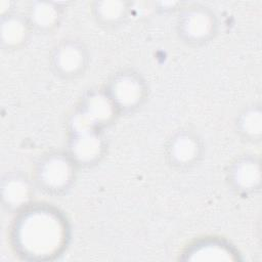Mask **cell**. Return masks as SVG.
<instances>
[{
	"mask_svg": "<svg viewBox=\"0 0 262 262\" xmlns=\"http://www.w3.org/2000/svg\"><path fill=\"white\" fill-rule=\"evenodd\" d=\"M68 231L67 220L57 210L32 204L15 216L10 238L14 251L23 258L47 260L63 250Z\"/></svg>",
	"mask_w": 262,
	"mask_h": 262,
	"instance_id": "1",
	"label": "cell"
},
{
	"mask_svg": "<svg viewBox=\"0 0 262 262\" xmlns=\"http://www.w3.org/2000/svg\"><path fill=\"white\" fill-rule=\"evenodd\" d=\"M79 166L67 151H48L35 163L32 180L34 185L48 195H61L71 189Z\"/></svg>",
	"mask_w": 262,
	"mask_h": 262,
	"instance_id": "2",
	"label": "cell"
},
{
	"mask_svg": "<svg viewBox=\"0 0 262 262\" xmlns=\"http://www.w3.org/2000/svg\"><path fill=\"white\" fill-rule=\"evenodd\" d=\"M67 152L79 167L97 164L104 156L106 142L102 129L91 124L77 108L68 122Z\"/></svg>",
	"mask_w": 262,
	"mask_h": 262,
	"instance_id": "3",
	"label": "cell"
},
{
	"mask_svg": "<svg viewBox=\"0 0 262 262\" xmlns=\"http://www.w3.org/2000/svg\"><path fill=\"white\" fill-rule=\"evenodd\" d=\"M103 88L120 115L137 111L148 96L145 79L132 69H123L114 73Z\"/></svg>",
	"mask_w": 262,
	"mask_h": 262,
	"instance_id": "4",
	"label": "cell"
},
{
	"mask_svg": "<svg viewBox=\"0 0 262 262\" xmlns=\"http://www.w3.org/2000/svg\"><path fill=\"white\" fill-rule=\"evenodd\" d=\"M176 32L179 39L188 45L206 44L217 35V15L211 8L202 4L185 6L177 16Z\"/></svg>",
	"mask_w": 262,
	"mask_h": 262,
	"instance_id": "5",
	"label": "cell"
},
{
	"mask_svg": "<svg viewBox=\"0 0 262 262\" xmlns=\"http://www.w3.org/2000/svg\"><path fill=\"white\" fill-rule=\"evenodd\" d=\"M89 66V52L85 44L77 39L60 40L50 54L53 73L64 80H73L84 75Z\"/></svg>",
	"mask_w": 262,
	"mask_h": 262,
	"instance_id": "6",
	"label": "cell"
},
{
	"mask_svg": "<svg viewBox=\"0 0 262 262\" xmlns=\"http://www.w3.org/2000/svg\"><path fill=\"white\" fill-rule=\"evenodd\" d=\"M204 142L201 136L188 128L179 129L171 135L166 146V160L177 170L194 167L203 158Z\"/></svg>",
	"mask_w": 262,
	"mask_h": 262,
	"instance_id": "7",
	"label": "cell"
},
{
	"mask_svg": "<svg viewBox=\"0 0 262 262\" xmlns=\"http://www.w3.org/2000/svg\"><path fill=\"white\" fill-rule=\"evenodd\" d=\"M261 162L256 155L245 154L236 157L227 170L229 186L242 195L258 191L261 187Z\"/></svg>",
	"mask_w": 262,
	"mask_h": 262,
	"instance_id": "8",
	"label": "cell"
},
{
	"mask_svg": "<svg viewBox=\"0 0 262 262\" xmlns=\"http://www.w3.org/2000/svg\"><path fill=\"white\" fill-rule=\"evenodd\" d=\"M91 124L103 129L120 115L104 88L89 90L76 107Z\"/></svg>",
	"mask_w": 262,
	"mask_h": 262,
	"instance_id": "9",
	"label": "cell"
},
{
	"mask_svg": "<svg viewBox=\"0 0 262 262\" xmlns=\"http://www.w3.org/2000/svg\"><path fill=\"white\" fill-rule=\"evenodd\" d=\"M33 180L20 173H8L1 182V203L4 208L12 212H20L30 205L34 195Z\"/></svg>",
	"mask_w": 262,
	"mask_h": 262,
	"instance_id": "10",
	"label": "cell"
},
{
	"mask_svg": "<svg viewBox=\"0 0 262 262\" xmlns=\"http://www.w3.org/2000/svg\"><path fill=\"white\" fill-rule=\"evenodd\" d=\"M189 261H233L237 259L235 250L228 243L216 237H205L187 247L183 254Z\"/></svg>",
	"mask_w": 262,
	"mask_h": 262,
	"instance_id": "11",
	"label": "cell"
},
{
	"mask_svg": "<svg viewBox=\"0 0 262 262\" xmlns=\"http://www.w3.org/2000/svg\"><path fill=\"white\" fill-rule=\"evenodd\" d=\"M33 31L26 14L11 11L1 15V45L8 50H15L23 47L28 42Z\"/></svg>",
	"mask_w": 262,
	"mask_h": 262,
	"instance_id": "12",
	"label": "cell"
},
{
	"mask_svg": "<svg viewBox=\"0 0 262 262\" xmlns=\"http://www.w3.org/2000/svg\"><path fill=\"white\" fill-rule=\"evenodd\" d=\"M63 9L54 1L31 2L26 16L34 31L50 33L58 28L62 19Z\"/></svg>",
	"mask_w": 262,
	"mask_h": 262,
	"instance_id": "13",
	"label": "cell"
},
{
	"mask_svg": "<svg viewBox=\"0 0 262 262\" xmlns=\"http://www.w3.org/2000/svg\"><path fill=\"white\" fill-rule=\"evenodd\" d=\"M130 8V2L123 0H96L91 3L90 11L99 26L113 28L128 18Z\"/></svg>",
	"mask_w": 262,
	"mask_h": 262,
	"instance_id": "14",
	"label": "cell"
},
{
	"mask_svg": "<svg viewBox=\"0 0 262 262\" xmlns=\"http://www.w3.org/2000/svg\"><path fill=\"white\" fill-rule=\"evenodd\" d=\"M236 133L248 142H260L262 138V108L260 103L246 105L235 118Z\"/></svg>",
	"mask_w": 262,
	"mask_h": 262,
	"instance_id": "15",
	"label": "cell"
}]
</instances>
